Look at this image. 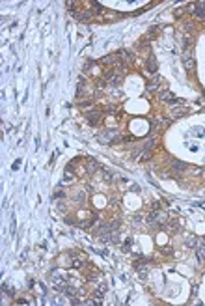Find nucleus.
Returning a JSON list of instances; mask_svg holds the SVG:
<instances>
[{
	"label": "nucleus",
	"instance_id": "obj_1",
	"mask_svg": "<svg viewBox=\"0 0 205 306\" xmlns=\"http://www.w3.org/2000/svg\"><path fill=\"white\" fill-rule=\"evenodd\" d=\"M118 140H120V134L116 129H106L99 134V142H103V144H114Z\"/></svg>",
	"mask_w": 205,
	"mask_h": 306
},
{
	"label": "nucleus",
	"instance_id": "obj_2",
	"mask_svg": "<svg viewBox=\"0 0 205 306\" xmlns=\"http://www.w3.org/2000/svg\"><path fill=\"white\" fill-rule=\"evenodd\" d=\"M183 65H185V69H187V71H192V69L196 67L194 54H192V51H190V49L183 51Z\"/></svg>",
	"mask_w": 205,
	"mask_h": 306
},
{
	"label": "nucleus",
	"instance_id": "obj_3",
	"mask_svg": "<svg viewBox=\"0 0 205 306\" xmlns=\"http://www.w3.org/2000/svg\"><path fill=\"white\" fill-rule=\"evenodd\" d=\"M188 112H190V108H187V107H173V108L170 110V116L177 120V118H183V116H187Z\"/></svg>",
	"mask_w": 205,
	"mask_h": 306
},
{
	"label": "nucleus",
	"instance_id": "obj_4",
	"mask_svg": "<svg viewBox=\"0 0 205 306\" xmlns=\"http://www.w3.org/2000/svg\"><path fill=\"white\" fill-rule=\"evenodd\" d=\"M158 97H161V101H164V103H179L172 91H161V93H158Z\"/></svg>",
	"mask_w": 205,
	"mask_h": 306
},
{
	"label": "nucleus",
	"instance_id": "obj_5",
	"mask_svg": "<svg viewBox=\"0 0 205 306\" xmlns=\"http://www.w3.org/2000/svg\"><path fill=\"white\" fill-rule=\"evenodd\" d=\"M158 84H161V77H153V80L149 82V86L146 88V91H147V93L157 91V90H158Z\"/></svg>",
	"mask_w": 205,
	"mask_h": 306
},
{
	"label": "nucleus",
	"instance_id": "obj_6",
	"mask_svg": "<svg viewBox=\"0 0 205 306\" xmlns=\"http://www.w3.org/2000/svg\"><path fill=\"white\" fill-rule=\"evenodd\" d=\"M86 168H88V174H89V176H93V174L99 170V164H97L95 159H88V166H86Z\"/></svg>",
	"mask_w": 205,
	"mask_h": 306
},
{
	"label": "nucleus",
	"instance_id": "obj_7",
	"mask_svg": "<svg viewBox=\"0 0 205 306\" xmlns=\"http://www.w3.org/2000/svg\"><path fill=\"white\" fill-rule=\"evenodd\" d=\"M146 67H147V71H149V73H157V67H158V65H157V58H155L153 54L149 56V60H147V65H146Z\"/></svg>",
	"mask_w": 205,
	"mask_h": 306
},
{
	"label": "nucleus",
	"instance_id": "obj_8",
	"mask_svg": "<svg viewBox=\"0 0 205 306\" xmlns=\"http://www.w3.org/2000/svg\"><path fill=\"white\" fill-rule=\"evenodd\" d=\"M86 118H88V122L92 123V125H95V123L99 122L101 114H99V112H89V110H88V112H86Z\"/></svg>",
	"mask_w": 205,
	"mask_h": 306
},
{
	"label": "nucleus",
	"instance_id": "obj_9",
	"mask_svg": "<svg viewBox=\"0 0 205 306\" xmlns=\"http://www.w3.org/2000/svg\"><path fill=\"white\" fill-rule=\"evenodd\" d=\"M188 166L185 162H181V161H173L172 162V170H175V172H183V170H187Z\"/></svg>",
	"mask_w": 205,
	"mask_h": 306
},
{
	"label": "nucleus",
	"instance_id": "obj_10",
	"mask_svg": "<svg viewBox=\"0 0 205 306\" xmlns=\"http://www.w3.org/2000/svg\"><path fill=\"white\" fill-rule=\"evenodd\" d=\"M108 82H110V84H112V86H121V82H123V79H121V75H118V73H116V75H114V77H112V79H110V80H108Z\"/></svg>",
	"mask_w": 205,
	"mask_h": 306
},
{
	"label": "nucleus",
	"instance_id": "obj_11",
	"mask_svg": "<svg viewBox=\"0 0 205 306\" xmlns=\"http://www.w3.org/2000/svg\"><path fill=\"white\" fill-rule=\"evenodd\" d=\"M73 15H75V17H77L80 22H84V21H89V17H92V13H88V11H86V13H78V11H77V13H73Z\"/></svg>",
	"mask_w": 205,
	"mask_h": 306
},
{
	"label": "nucleus",
	"instance_id": "obj_12",
	"mask_svg": "<svg viewBox=\"0 0 205 306\" xmlns=\"http://www.w3.org/2000/svg\"><path fill=\"white\" fill-rule=\"evenodd\" d=\"M63 293L67 295V297H69V299H73L75 295H77V289L75 288H71V286H65V289H63Z\"/></svg>",
	"mask_w": 205,
	"mask_h": 306
},
{
	"label": "nucleus",
	"instance_id": "obj_13",
	"mask_svg": "<svg viewBox=\"0 0 205 306\" xmlns=\"http://www.w3.org/2000/svg\"><path fill=\"white\" fill-rule=\"evenodd\" d=\"M138 159H140L142 162H144V161H149V159H151V149H146V148H144V149H142V155H140Z\"/></svg>",
	"mask_w": 205,
	"mask_h": 306
},
{
	"label": "nucleus",
	"instance_id": "obj_14",
	"mask_svg": "<svg viewBox=\"0 0 205 306\" xmlns=\"http://www.w3.org/2000/svg\"><path fill=\"white\" fill-rule=\"evenodd\" d=\"M82 265H84V258H75L73 263H71V267H73V269H80Z\"/></svg>",
	"mask_w": 205,
	"mask_h": 306
},
{
	"label": "nucleus",
	"instance_id": "obj_15",
	"mask_svg": "<svg viewBox=\"0 0 205 306\" xmlns=\"http://www.w3.org/2000/svg\"><path fill=\"white\" fill-rule=\"evenodd\" d=\"M106 293V286L104 284H101V286H97V289H95V297H101L103 299V295Z\"/></svg>",
	"mask_w": 205,
	"mask_h": 306
},
{
	"label": "nucleus",
	"instance_id": "obj_16",
	"mask_svg": "<svg viewBox=\"0 0 205 306\" xmlns=\"http://www.w3.org/2000/svg\"><path fill=\"white\" fill-rule=\"evenodd\" d=\"M2 291H4L6 295H9V297H13V295H15V289H13V288H9L8 284H4V286H2Z\"/></svg>",
	"mask_w": 205,
	"mask_h": 306
},
{
	"label": "nucleus",
	"instance_id": "obj_17",
	"mask_svg": "<svg viewBox=\"0 0 205 306\" xmlns=\"http://www.w3.org/2000/svg\"><path fill=\"white\" fill-rule=\"evenodd\" d=\"M198 261L199 263L205 261V248H198Z\"/></svg>",
	"mask_w": 205,
	"mask_h": 306
},
{
	"label": "nucleus",
	"instance_id": "obj_18",
	"mask_svg": "<svg viewBox=\"0 0 205 306\" xmlns=\"http://www.w3.org/2000/svg\"><path fill=\"white\" fill-rule=\"evenodd\" d=\"M120 56H121V58H123V60H125V62H127V60H131V58H132V54H131V52H129V51H120Z\"/></svg>",
	"mask_w": 205,
	"mask_h": 306
},
{
	"label": "nucleus",
	"instance_id": "obj_19",
	"mask_svg": "<svg viewBox=\"0 0 205 306\" xmlns=\"http://www.w3.org/2000/svg\"><path fill=\"white\" fill-rule=\"evenodd\" d=\"M73 202H75V203H82V202H84V194H82V192H78V194H75V198H73Z\"/></svg>",
	"mask_w": 205,
	"mask_h": 306
},
{
	"label": "nucleus",
	"instance_id": "obj_20",
	"mask_svg": "<svg viewBox=\"0 0 205 306\" xmlns=\"http://www.w3.org/2000/svg\"><path fill=\"white\" fill-rule=\"evenodd\" d=\"M190 45H192V36H185V51L190 49Z\"/></svg>",
	"mask_w": 205,
	"mask_h": 306
},
{
	"label": "nucleus",
	"instance_id": "obj_21",
	"mask_svg": "<svg viewBox=\"0 0 205 306\" xmlns=\"http://www.w3.org/2000/svg\"><path fill=\"white\" fill-rule=\"evenodd\" d=\"M103 179H104L106 183H110V181H112V174L106 172V170H103Z\"/></svg>",
	"mask_w": 205,
	"mask_h": 306
},
{
	"label": "nucleus",
	"instance_id": "obj_22",
	"mask_svg": "<svg viewBox=\"0 0 205 306\" xmlns=\"http://www.w3.org/2000/svg\"><path fill=\"white\" fill-rule=\"evenodd\" d=\"M131 245H132V239H127V241H125V245H123V252H129Z\"/></svg>",
	"mask_w": 205,
	"mask_h": 306
},
{
	"label": "nucleus",
	"instance_id": "obj_23",
	"mask_svg": "<svg viewBox=\"0 0 205 306\" xmlns=\"http://www.w3.org/2000/svg\"><path fill=\"white\" fill-rule=\"evenodd\" d=\"M97 278H99V274H97V271H93V273H92V274H88V276H86V280H97Z\"/></svg>",
	"mask_w": 205,
	"mask_h": 306
},
{
	"label": "nucleus",
	"instance_id": "obj_24",
	"mask_svg": "<svg viewBox=\"0 0 205 306\" xmlns=\"http://www.w3.org/2000/svg\"><path fill=\"white\" fill-rule=\"evenodd\" d=\"M92 6H93V10H95L97 13H99V11H103V6H101L99 2H92Z\"/></svg>",
	"mask_w": 205,
	"mask_h": 306
},
{
	"label": "nucleus",
	"instance_id": "obj_25",
	"mask_svg": "<svg viewBox=\"0 0 205 306\" xmlns=\"http://www.w3.org/2000/svg\"><path fill=\"white\" fill-rule=\"evenodd\" d=\"M71 304H73V306H78V304H84V302H82L80 299H77V297H73V299H71Z\"/></svg>",
	"mask_w": 205,
	"mask_h": 306
},
{
	"label": "nucleus",
	"instance_id": "obj_26",
	"mask_svg": "<svg viewBox=\"0 0 205 306\" xmlns=\"http://www.w3.org/2000/svg\"><path fill=\"white\" fill-rule=\"evenodd\" d=\"M187 246H188V248H190V246H196V239H194V237H190V239L187 241Z\"/></svg>",
	"mask_w": 205,
	"mask_h": 306
},
{
	"label": "nucleus",
	"instance_id": "obj_27",
	"mask_svg": "<svg viewBox=\"0 0 205 306\" xmlns=\"http://www.w3.org/2000/svg\"><path fill=\"white\" fill-rule=\"evenodd\" d=\"M185 11H187V8H179V10H175V15H177V17H181Z\"/></svg>",
	"mask_w": 205,
	"mask_h": 306
},
{
	"label": "nucleus",
	"instance_id": "obj_28",
	"mask_svg": "<svg viewBox=\"0 0 205 306\" xmlns=\"http://www.w3.org/2000/svg\"><path fill=\"white\" fill-rule=\"evenodd\" d=\"M54 198L62 200V198H63V192H62V191H56V192H54Z\"/></svg>",
	"mask_w": 205,
	"mask_h": 306
},
{
	"label": "nucleus",
	"instance_id": "obj_29",
	"mask_svg": "<svg viewBox=\"0 0 205 306\" xmlns=\"http://www.w3.org/2000/svg\"><path fill=\"white\" fill-rule=\"evenodd\" d=\"M58 209L62 211V213H65V203H62V202H58Z\"/></svg>",
	"mask_w": 205,
	"mask_h": 306
},
{
	"label": "nucleus",
	"instance_id": "obj_30",
	"mask_svg": "<svg viewBox=\"0 0 205 306\" xmlns=\"http://www.w3.org/2000/svg\"><path fill=\"white\" fill-rule=\"evenodd\" d=\"M106 112H108V114H116L118 110H116V108H114V107H108V108H106Z\"/></svg>",
	"mask_w": 205,
	"mask_h": 306
},
{
	"label": "nucleus",
	"instance_id": "obj_31",
	"mask_svg": "<svg viewBox=\"0 0 205 306\" xmlns=\"http://www.w3.org/2000/svg\"><path fill=\"white\" fill-rule=\"evenodd\" d=\"M97 86H99V88H104V86H106V79H104V80H99Z\"/></svg>",
	"mask_w": 205,
	"mask_h": 306
},
{
	"label": "nucleus",
	"instance_id": "obj_32",
	"mask_svg": "<svg viewBox=\"0 0 205 306\" xmlns=\"http://www.w3.org/2000/svg\"><path fill=\"white\" fill-rule=\"evenodd\" d=\"M19 164H21V161H15V162H13V170H17V168H19Z\"/></svg>",
	"mask_w": 205,
	"mask_h": 306
},
{
	"label": "nucleus",
	"instance_id": "obj_33",
	"mask_svg": "<svg viewBox=\"0 0 205 306\" xmlns=\"http://www.w3.org/2000/svg\"><path fill=\"white\" fill-rule=\"evenodd\" d=\"M158 207H161V202H155V203H153V209H155V211H157V209H158Z\"/></svg>",
	"mask_w": 205,
	"mask_h": 306
},
{
	"label": "nucleus",
	"instance_id": "obj_34",
	"mask_svg": "<svg viewBox=\"0 0 205 306\" xmlns=\"http://www.w3.org/2000/svg\"><path fill=\"white\" fill-rule=\"evenodd\" d=\"M15 304H28V302H26V300H25V299H19V300H17V302H15Z\"/></svg>",
	"mask_w": 205,
	"mask_h": 306
}]
</instances>
